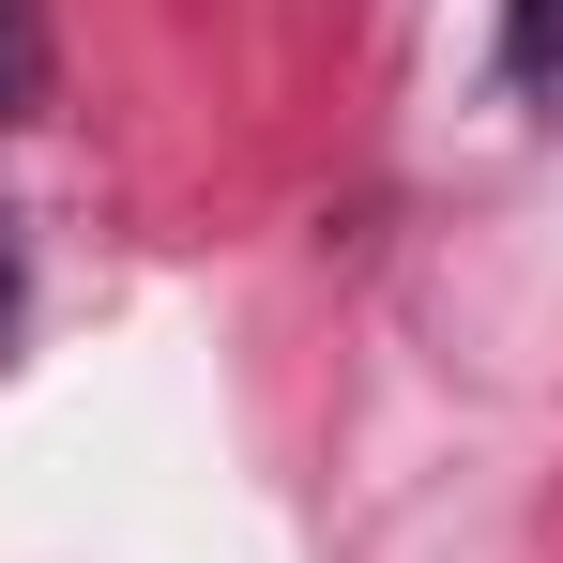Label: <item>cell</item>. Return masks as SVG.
Instances as JSON below:
<instances>
[{
    "instance_id": "cell-1",
    "label": "cell",
    "mask_w": 563,
    "mask_h": 563,
    "mask_svg": "<svg viewBox=\"0 0 563 563\" xmlns=\"http://www.w3.org/2000/svg\"><path fill=\"white\" fill-rule=\"evenodd\" d=\"M46 107V0H0V122Z\"/></svg>"
},
{
    "instance_id": "cell-2",
    "label": "cell",
    "mask_w": 563,
    "mask_h": 563,
    "mask_svg": "<svg viewBox=\"0 0 563 563\" xmlns=\"http://www.w3.org/2000/svg\"><path fill=\"white\" fill-rule=\"evenodd\" d=\"M563 62V0H518V77H549Z\"/></svg>"
},
{
    "instance_id": "cell-3",
    "label": "cell",
    "mask_w": 563,
    "mask_h": 563,
    "mask_svg": "<svg viewBox=\"0 0 563 563\" xmlns=\"http://www.w3.org/2000/svg\"><path fill=\"white\" fill-rule=\"evenodd\" d=\"M0 320H15V260H0Z\"/></svg>"
}]
</instances>
